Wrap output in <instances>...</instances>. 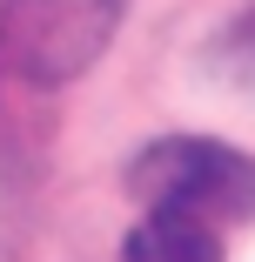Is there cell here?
<instances>
[{
    "label": "cell",
    "instance_id": "6da1fadb",
    "mask_svg": "<svg viewBox=\"0 0 255 262\" xmlns=\"http://www.w3.org/2000/svg\"><path fill=\"white\" fill-rule=\"evenodd\" d=\"M128 188L148 208H175L195 222H255V155L215 135H168L128 162Z\"/></svg>",
    "mask_w": 255,
    "mask_h": 262
},
{
    "label": "cell",
    "instance_id": "7a4b0ae2",
    "mask_svg": "<svg viewBox=\"0 0 255 262\" xmlns=\"http://www.w3.org/2000/svg\"><path fill=\"white\" fill-rule=\"evenodd\" d=\"M121 0H27L20 14V68L34 81H61L74 68H87L94 47H108Z\"/></svg>",
    "mask_w": 255,
    "mask_h": 262
},
{
    "label": "cell",
    "instance_id": "3957f363",
    "mask_svg": "<svg viewBox=\"0 0 255 262\" xmlns=\"http://www.w3.org/2000/svg\"><path fill=\"white\" fill-rule=\"evenodd\" d=\"M121 262H222V242H215V222L175 215V208H148V222L128 235Z\"/></svg>",
    "mask_w": 255,
    "mask_h": 262
},
{
    "label": "cell",
    "instance_id": "277c9868",
    "mask_svg": "<svg viewBox=\"0 0 255 262\" xmlns=\"http://www.w3.org/2000/svg\"><path fill=\"white\" fill-rule=\"evenodd\" d=\"M242 47H255V20H248V27H242Z\"/></svg>",
    "mask_w": 255,
    "mask_h": 262
}]
</instances>
